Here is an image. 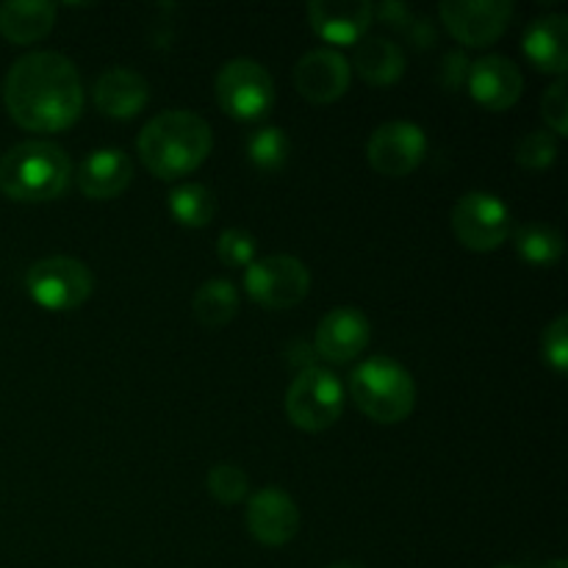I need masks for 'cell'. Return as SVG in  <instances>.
<instances>
[{"label":"cell","mask_w":568,"mask_h":568,"mask_svg":"<svg viewBox=\"0 0 568 568\" xmlns=\"http://www.w3.org/2000/svg\"><path fill=\"white\" fill-rule=\"evenodd\" d=\"M3 103L11 120L26 131H64L83 111L81 72L53 50L28 53L6 72Z\"/></svg>","instance_id":"cell-1"},{"label":"cell","mask_w":568,"mask_h":568,"mask_svg":"<svg viewBox=\"0 0 568 568\" xmlns=\"http://www.w3.org/2000/svg\"><path fill=\"white\" fill-rule=\"evenodd\" d=\"M142 164L161 181H175L189 175L209 159L214 148L211 125L200 114L186 109H172L155 114L139 133Z\"/></svg>","instance_id":"cell-2"},{"label":"cell","mask_w":568,"mask_h":568,"mask_svg":"<svg viewBox=\"0 0 568 568\" xmlns=\"http://www.w3.org/2000/svg\"><path fill=\"white\" fill-rule=\"evenodd\" d=\"M72 181V159L55 142H20L0 155V192L17 203H48Z\"/></svg>","instance_id":"cell-3"},{"label":"cell","mask_w":568,"mask_h":568,"mask_svg":"<svg viewBox=\"0 0 568 568\" xmlns=\"http://www.w3.org/2000/svg\"><path fill=\"white\" fill-rule=\"evenodd\" d=\"M349 397L361 414L377 425H397L416 408V383L403 364L377 355L355 366L349 375Z\"/></svg>","instance_id":"cell-4"},{"label":"cell","mask_w":568,"mask_h":568,"mask_svg":"<svg viewBox=\"0 0 568 568\" xmlns=\"http://www.w3.org/2000/svg\"><path fill=\"white\" fill-rule=\"evenodd\" d=\"M216 100L233 120L255 122L275 105V81L264 64L253 59H231L220 67L214 81Z\"/></svg>","instance_id":"cell-5"},{"label":"cell","mask_w":568,"mask_h":568,"mask_svg":"<svg viewBox=\"0 0 568 568\" xmlns=\"http://www.w3.org/2000/svg\"><path fill=\"white\" fill-rule=\"evenodd\" d=\"M344 410V386L333 372L308 366L294 377L286 392V414L294 427L322 433L338 422Z\"/></svg>","instance_id":"cell-6"},{"label":"cell","mask_w":568,"mask_h":568,"mask_svg":"<svg viewBox=\"0 0 568 568\" xmlns=\"http://www.w3.org/2000/svg\"><path fill=\"white\" fill-rule=\"evenodd\" d=\"M26 288L37 305L48 311H72L89 300L94 277L83 261L50 255L37 261L26 275Z\"/></svg>","instance_id":"cell-7"},{"label":"cell","mask_w":568,"mask_h":568,"mask_svg":"<svg viewBox=\"0 0 568 568\" xmlns=\"http://www.w3.org/2000/svg\"><path fill=\"white\" fill-rule=\"evenodd\" d=\"M244 288L253 303L286 311L308 297L311 272L294 255H264L244 270Z\"/></svg>","instance_id":"cell-8"},{"label":"cell","mask_w":568,"mask_h":568,"mask_svg":"<svg viewBox=\"0 0 568 568\" xmlns=\"http://www.w3.org/2000/svg\"><path fill=\"white\" fill-rule=\"evenodd\" d=\"M453 233L466 250L491 253L510 236V211L497 194L469 192L453 205Z\"/></svg>","instance_id":"cell-9"},{"label":"cell","mask_w":568,"mask_h":568,"mask_svg":"<svg viewBox=\"0 0 568 568\" xmlns=\"http://www.w3.org/2000/svg\"><path fill=\"white\" fill-rule=\"evenodd\" d=\"M427 136L416 122H383L366 142V161L386 178H405L425 161Z\"/></svg>","instance_id":"cell-10"},{"label":"cell","mask_w":568,"mask_h":568,"mask_svg":"<svg viewBox=\"0 0 568 568\" xmlns=\"http://www.w3.org/2000/svg\"><path fill=\"white\" fill-rule=\"evenodd\" d=\"M442 22L458 42L488 48L497 42L514 17L510 0H444L438 6Z\"/></svg>","instance_id":"cell-11"},{"label":"cell","mask_w":568,"mask_h":568,"mask_svg":"<svg viewBox=\"0 0 568 568\" xmlns=\"http://www.w3.org/2000/svg\"><path fill=\"white\" fill-rule=\"evenodd\" d=\"M372 338V325L364 311L353 305H338L327 311L316 325V355L331 364H347L358 358Z\"/></svg>","instance_id":"cell-12"},{"label":"cell","mask_w":568,"mask_h":568,"mask_svg":"<svg viewBox=\"0 0 568 568\" xmlns=\"http://www.w3.org/2000/svg\"><path fill=\"white\" fill-rule=\"evenodd\" d=\"M353 67L338 50L316 48L308 50L294 67V83L297 92L311 103H333L349 89Z\"/></svg>","instance_id":"cell-13"},{"label":"cell","mask_w":568,"mask_h":568,"mask_svg":"<svg viewBox=\"0 0 568 568\" xmlns=\"http://www.w3.org/2000/svg\"><path fill=\"white\" fill-rule=\"evenodd\" d=\"M247 530L264 547H283L300 530L297 505L283 488H261L247 503Z\"/></svg>","instance_id":"cell-14"},{"label":"cell","mask_w":568,"mask_h":568,"mask_svg":"<svg viewBox=\"0 0 568 568\" xmlns=\"http://www.w3.org/2000/svg\"><path fill=\"white\" fill-rule=\"evenodd\" d=\"M469 94L488 111H508L519 103L525 78L508 55H483L469 67Z\"/></svg>","instance_id":"cell-15"},{"label":"cell","mask_w":568,"mask_h":568,"mask_svg":"<svg viewBox=\"0 0 568 568\" xmlns=\"http://www.w3.org/2000/svg\"><path fill=\"white\" fill-rule=\"evenodd\" d=\"M375 20V6L366 0H314L308 22L331 44H358Z\"/></svg>","instance_id":"cell-16"},{"label":"cell","mask_w":568,"mask_h":568,"mask_svg":"<svg viewBox=\"0 0 568 568\" xmlns=\"http://www.w3.org/2000/svg\"><path fill=\"white\" fill-rule=\"evenodd\" d=\"M92 98L105 116L131 120L150 100V83L142 72L131 67H111L94 81Z\"/></svg>","instance_id":"cell-17"},{"label":"cell","mask_w":568,"mask_h":568,"mask_svg":"<svg viewBox=\"0 0 568 568\" xmlns=\"http://www.w3.org/2000/svg\"><path fill=\"white\" fill-rule=\"evenodd\" d=\"M133 164L122 150L100 148L92 150L78 166V189L89 200H111L131 186Z\"/></svg>","instance_id":"cell-18"},{"label":"cell","mask_w":568,"mask_h":568,"mask_svg":"<svg viewBox=\"0 0 568 568\" xmlns=\"http://www.w3.org/2000/svg\"><path fill=\"white\" fill-rule=\"evenodd\" d=\"M521 50L530 59V64L541 72L564 78L568 70V17L547 14L536 17L527 26Z\"/></svg>","instance_id":"cell-19"},{"label":"cell","mask_w":568,"mask_h":568,"mask_svg":"<svg viewBox=\"0 0 568 568\" xmlns=\"http://www.w3.org/2000/svg\"><path fill=\"white\" fill-rule=\"evenodd\" d=\"M55 26V6L48 0H6L0 6V33L11 44H33Z\"/></svg>","instance_id":"cell-20"},{"label":"cell","mask_w":568,"mask_h":568,"mask_svg":"<svg viewBox=\"0 0 568 568\" xmlns=\"http://www.w3.org/2000/svg\"><path fill=\"white\" fill-rule=\"evenodd\" d=\"M353 67L372 87H392L405 72V53L397 42L386 37H364L355 44Z\"/></svg>","instance_id":"cell-21"},{"label":"cell","mask_w":568,"mask_h":568,"mask_svg":"<svg viewBox=\"0 0 568 568\" xmlns=\"http://www.w3.org/2000/svg\"><path fill=\"white\" fill-rule=\"evenodd\" d=\"M192 311L200 325L222 327L236 316L239 311V292L225 277H211L194 292Z\"/></svg>","instance_id":"cell-22"},{"label":"cell","mask_w":568,"mask_h":568,"mask_svg":"<svg viewBox=\"0 0 568 568\" xmlns=\"http://www.w3.org/2000/svg\"><path fill=\"white\" fill-rule=\"evenodd\" d=\"M514 247L521 261L532 266H555L564 255V236L544 222H525L514 231Z\"/></svg>","instance_id":"cell-23"},{"label":"cell","mask_w":568,"mask_h":568,"mask_svg":"<svg viewBox=\"0 0 568 568\" xmlns=\"http://www.w3.org/2000/svg\"><path fill=\"white\" fill-rule=\"evenodd\" d=\"M170 214L183 227H205L216 214V197L200 183H181L166 197Z\"/></svg>","instance_id":"cell-24"},{"label":"cell","mask_w":568,"mask_h":568,"mask_svg":"<svg viewBox=\"0 0 568 568\" xmlns=\"http://www.w3.org/2000/svg\"><path fill=\"white\" fill-rule=\"evenodd\" d=\"M292 155V142H288L283 128H258L247 136V159L250 164L264 172H277L286 166Z\"/></svg>","instance_id":"cell-25"},{"label":"cell","mask_w":568,"mask_h":568,"mask_svg":"<svg viewBox=\"0 0 568 568\" xmlns=\"http://www.w3.org/2000/svg\"><path fill=\"white\" fill-rule=\"evenodd\" d=\"M205 486H209V494L222 505H236L247 497L250 480L244 475L242 466L236 464H216L209 469V477H205Z\"/></svg>","instance_id":"cell-26"},{"label":"cell","mask_w":568,"mask_h":568,"mask_svg":"<svg viewBox=\"0 0 568 568\" xmlns=\"http://www.w3.org/2000/svg\"><path fill=\"white\" fill-rule=\"evenodd\" d=\"M558 159V139L552 131H532L516 144V161L527 170H547Z\"/></svg>","instance_id":"cell-27"},{"label":"cell","mask_w":568,"mask_h":568,"mask_svg":"<svg viewBox=\"0 0 568 568\" xmlns=\"http://www.w3.org/2000/svg\"><path fill=\"white\" fill-rule=\"evenodd\" d=\"M255 239L253 233L242 231V227H227V231L220 233V242H216V255L225 266H244L247 270L255 261Z\"/></svg>","instance_id":"cell-28"},{"label":"cell","mask_w":568,"mask_h":568,"mask_svg":"<svg viewBox=\"0 0 568 568\" xmlns=\"http://www.w3.org/2000/svg\"><path fill=\"white\" fill-rule=\"evenodd\" d=\"M544 361L555 369V375H566L568 369V316L560 314L544 327L541 336Z\"/></svg>","instance_id":"cell-29"},{"label":"cell","mask_w":568,"mask_h":568,"mask_svg":"<svg viewBox=\"0 0 568 568\" xmlns=\"http://www.w3.org/2000/svg\"><path fill=\"white\" fill-rule=\"evenodd\" d=\"M566 78H558L552 87L544 92L541 111L547 125L552 128L555 136H566L568 133V98H566Z\"/></svg>","instance_id":"cell-30"},{"label":"cell","mask_w":568,"mask_h":568,"mask_svg":"<svg viewBox=\"0 0 568 568\" xmlns=\"http://www.w3.org/2000/svg\"><path fill=\"white\" fill-rule=\"evenodd\" d=\"M469 59L464 53H449L442 64V81L447 89L460 87L464 78H469Z\"/></svg>","instance_id":"cell-31"},{"label":"cell","mask_w":568,"mask_h":568,"mask_svg":"<svg viewBox=\"0 0 568 568\" xmlns=\"http://www.w3.org/2000/svg\"><path fill=\"white\" fill-rule=\"evenodd\" d=\"M541 568H568V564L564 558H558V560H549V564H544Z\"/></svg>","instance_id":"cell-32"},{"label":"cell","mask_w":568,"mask_h":568,"mask_svg":"<svg viewBox=\"0 0 568 568\" xmlns=\"http://www.w3.org/2000/svg\"><path fill=\"white\" fill-rule=\"evenodd\" d=\"M327 568H369V566H364V564H333Z\"/></svg>","instance_id":"cell-33"},{"label":"cell","mask_w":568,"mask_h":568,"mask_svg":"<svg viewBox=\"0 0 568 568\" xmlns=\"http://www.w3.org/2000/svg\"><path fill=\"white\" fill-rule=\"evenodd\" d=\"M494 568H519V566H514V564H503V566H494Z\"/></svg>","instance_id":"cell-34"}]
</instances>
